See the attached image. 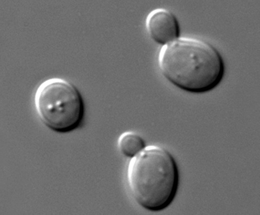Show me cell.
<instances>
[{
    "mask_svg": "<svg viewBox=\"0 0 260 215\" xmlns=\"http://www.w3.org/2000/svg\"><path fill=\"white\" fill-rule=\"evenodd\" d=\"M158 64L161 75L171 84L191 93L213 90L225 73L224 60L217 49L192 38L180 37L162 46Z\"/></svg>",
    "mask_w": 260,
    "mask_h": 215,
    "instance_id": "1",
    "label": "cell"
},
{
    "mask_svg": "<svg viewBox=\"0 0 260 215\" xmlns=\"http://www.w3.org/2000/svg\"><path fill=\"white\" fill-rule=\"evenodd\" d=\"M126 179L131 196L140 207L161 211L170 205L178 192V164L167 149L146 146L131 159Z\"/></svg>",
    "mask_w": 260,
    "mask_h": 215,
    "instance_id": "2",
    "label": "cell"
},
{
    "mask_svg": "<svg viewBox=\"0 0 260 215\" xmlns=\"http://www.w3.org/2000/svg\"><path fill=\"white\" fill-rule=\"evenodd\" d=\"M35 104L41 121L57 132L76 129L84 118V101L80 91L63 79L51 78L40 84L36 92Z\"/></svg>",
    "mask_w": 260,
    "mask_h": 215,
    "instance_id": "3",
    "label": "cell"
},
{
    "mask_svg": "<svg viewBox=\"0 0 260 215\" xmlns=\"http://www.w3.org/2000/svg\"><path fill=\"white\" fill-rule=\"evenodd\" d=\"M145 23L150 38L162 46L180 38L178 20L170 10L163 8L153 10L148 15Z\"/></svg>",
    "mask_w": 260,
    "mask_h": 215,
    "instance_id": "4",
    "label": "cell"
},
{
    "mask_svg": "<svg viewBox=\"0 0 260 215\" xmlns=\"http://www.w3.org/2000/svg\"><path fill=\"white\" fill-rule=\"evenodd\" d=\"M118 146L123 155L131 159L139 154L146 145L137 133L127 131L119 137Z\"/></svg>",
    "mask_w": 260,
    "mask_h": 215,
    "instance_id": "5",
    "label": "cell"
}]
</instances>
